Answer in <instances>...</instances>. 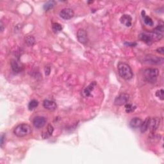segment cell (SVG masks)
Instances as JSON below:
<instances>
[{"instance_id":"cell-1","label":"cell","mask_w":164,"mask_h":164,"mask_svg":"<svg viewBox=\"0 0 164 164\" xmlns=\"http://www.w3.org/2000/svg\"><path fill=\"white\" fill-rule=\"evenodd\" d=\"M117 69L119 75L123 79L129 80L133 77V71L128 64L124 62H119Z\"/></svg>"},{"instance_id":"cell-2","label":"cell","mask_w":164,"mask_h":164,"mask_svg":"<svg viewBox=\"0 0 164 164\" xmlns=\"http://www.w3.org/2000/svg\"><path fill=\"white\" fill-rule=\"evenodd\" d=\"M159 76V71L156 68H148L144 71V79L149 83H155Z\"/></svg>"},{"instance_id":"cell-3","label":"cell","mask_w":164,"mask_h":164,"mask_svg":"<svg viewBox=\"0 0 164 164\" xmlns=\"http://www.w3.org/2000/svg\"><path fill=\"white\" fill-rule=\"evenodd\" d=\"M32 128L28 124H20L17 126L13 129V133L18 137H24L30 134Z\"/></svg>"},{"instance_id":"cell-4","label":"cell","mask_w":164,"mask_h":164,"mask_svg":"<svg viewBox=\"0 0 164 164\" xmlns=\"http://www.w3.org/2000/svg\"><path fill=\"white\" fill-rule=\"evenodd\" d=\"M129 101V95L126 93H122L115 98L114 104L116 106H122L128 103Z\"/></svg>"},{"instance_id":"cell-5","label":"cell","mask_w":164,"mask_h":164,"mask_svg":"<svg viewBox=\"0 0 164 164\" xmlns=\"http://www.w3.org/2000/svg\"><path fill=\"white\" fill-rule=\"evenodd\" d=\"M74 16V12L73 10L69 8H64L60 12V16L62 18L66 20H69L73 18Z\"/></svg>"},{"instance_id":"cell-6","label":"cell","mask_w":164,"mask_h":164,"mask_svg":"<svg viewBox=\"0 0 164 164\" xmlns=\"http://www.w3.org/2000/svg\"><path fill=\"white\" fill-rule=\"evenodd\" d=\"M145 61L146 62L152 64H162L163 62V58L158 57L155 55L149 54V55L146 57Z\"/></svg>"},{"instance_id":"cell-7","label":"cell","mask_w":164,"mask_h":164,"mask_svg":"<svg viewBox=\"0 0 164 164\" xmlns=\"http://www.w3.org/2000/svg\"><path fill=\"white\" fill-rule=\"evenodd\" d=\"M160 124V119L158 117L149 118L148 129L151 132H155L158 129Z\"/></svg>"},{"instance_id":"cell-8","label":"cell","mask_w":164,"mask_h":164,"mask_svg":"<svg viewBox=\"0 0 164 164\" xmlns=\"http://www.w3.org/2000/svg\"><path fill=\"white\" fill-rule=\"evenodd\" d=\"M46 119L44 117L42 116H37L33 119V126H35L36 128H43L44 125L46 124Z\"/></svg>"},{"instance_id":"cell-9","label":"cell","mask_w":164,"mask_h":164,"mask_svg":"<svg viewBox=\"0 0 164 164\" xmlns=\"http://www.w3.org/2000/svg\"><path fill=\"white\" fill-rule=\"evenodd\" d=\"M77 39L81 44H86L88 40L87 33L84 29H79L77 32Z\"/></svg>"},{"instance_id":"cell-10","label":"cell","mask_w":164,"mask_h":164,"mask_svg":"<svg viewBox=\"0 0 164 164\" xmlns=\"http://www.w3.org/2000/svg\"><path fill=\"white\" fill-rule=\"evenodd\" d=\"M139 38L141 40H142L143 42L148 44V45H151L153 42V40L150 33H142L139 35Z\"/></svg>"},{"instance_id":"cell-11","label":"cell","mask_w":164,"mask_h":164,"mask_svg":"<svg viewBox=\"0 0 164 164\" xmlns=\"http://www.w3.org/2000/svg\"><path fill=\"white\" fill-rule=\"evenodd\" d=\"M43 106L44 108L47 109V110H51V111L56 110L57 108V105L55 103V102L49 100H46L44 101Z\"/></svg>"},{"instance_id":"cell-12","label":"cell","mask_w":164,"mask_h":164,"mask_svg":"<svg viewBox=\"0 0 164 164\" xmlns=\"http://www.w3.org/2000/svg\"><path fill=\"white\" fill-rule=\"evenodd\" d=\"M120 21L122 25H125L126 27H130L132 25V18L128 14H124L121 16Z\"/></svg>"},{"instance_id":"cell-13","label":"cell","mask_w":164,"mask_h":164,"mask_svg":"<svg viewBox=\"0 0 164 164\" xmlns=\"http://www.w3.org/2000/svg\"><path fill=\"white\" fill-rule=\"evenodd\" d=\"M95 85H96V83H95V81L92 82L89 85H88V86L85 88L83 91V96L85 98L90 96V95H91L92 92L93 91V90L94 89Z\"/></svg>"},{"instance_id":"cell-14","label":"cell","mask_w":164,"mask_h":164,"mask_svg":"<svg viewBox=\"0 0 164 164\" xmlns=\"http://www.w3.org/2000/svg\"><path fill=\"white\" fill-rule=\"evenodd\" d=\"M10 65L12 71L15 73H19L22 71V66H20L18 61H16L14 59H12L10 60Z\"/></svg>"},{"instance_id":"cell-15","label":"cell","mask_w":164,"mask_h":164,"mask_svg":"<svg viewBox=\"0 0 164 164\" xmlns=\"http://www.w3.org/2000/svg\"><path fill=\"white\" fill-rule=\"evenodd\" d=\"M142 122V121L141 119L139 117H135L132 119L130 122H129V126H130V127L133 129H136L141 127Z\"/></svg>"},{"instance_id":"cell-16","label":"cell","mask_w":164,"mask_h":164,"mask_svg":"<svg viewBox=\"0 0 164 164\" xmlns=\"http://www.w3.org/2000/svg\"><path fill=\"white\" fill-rule=\"evenodd\" d=\"M142 18L144 19V23L146 25L149 26H153L154 23L152 19L150 18V17L146 15V12L144 10H142Z\"/></svg>"},{"instance_id":"cell-17","label":"cell","mask_w":164,"mask_h":164,"mask_svg":"<svg viewBox=\"0 0 164 164\" xmlns=\"http://www.w3.org/2000/svg\"><path fill=\"white\" fill-rule=\"evenodd\" d=\"M149 118L148 117L146 119V120L142 122V124L141 126V131L142 133H144L148 129V126H149Z\"/></svg>"},{"instance_id":"cell-18","label":"cell","mask_w":164,"mask_h":164,"mask_svg":"<svg viewBox=\"0 0 164 164\" xmlns=\"http://www.w3.org/2000/svg\"><path fill=\"white\" fill-rule=\"evenodd\" d=\"M53 131H54V128L53 127V126L51 124H48V126H47V133H44V134L42 135L43 138L44 139L48 138L49 136H50L51 135H52Z\"/></svg>"},{"instance_id":"cell-19","label":"cell","mask_w":164,"mask_h":164,"mask_svg":"<svg viewBox=\"0 0 164 164\" xmlns=\"http://www.w3.org/2000/svg\"><path fill=\"white\" fill-rule=\"evenodd\" d=\"M25 42L28 46H33L35 43V39L32 35H28L26 37Z\"/></svg>"},{"instance_id":"cell-20","label":"cell","mask_w":164,"mask_h":164,"mask_svg":"<svg viewBox=\"0 0 164 164\" xmlns=\"http://www.w3.org/2000/svg\"><path fill=\"white\" fill-rule=\"evenodd\" d=\"M62 30V27L60 24L58 23H54L52 25V30L54 33H57L60 32Z\"/></svg>"},{"instance_id":"cell-21","label":"cell","mask_w":164,"mask_h":164,"mask_svg":"<svg viewBox=\"0 0 164 164\" xmlns=\"http://www.w3.org/2000/svg\"><path fill=\"white\" fill-rule=\"evenodd\" d=\"M39 105V102L36 100H31L28 104V109L30 110H33L38 107Z\"/></svg>"},{"instance_id":"cell-22","label":"cell","mask_w":164,"mask_h":164,"mask_svg":"<svg viewBox=\"0 0 164 164\" xmlns=\"http://www.w3.org/2000/svg\"><path fill=\"white\" fill-rule=\"evenodd\" d=\"M54 5H55V1H49L44 5L43 8H44V10H46V11H47V10L53 8V6H54Z\"/></svg>"},{"instance_id":"cell-23","label":"cell","mask_w":164,"mask_h":164,"mask_svg":"<svg viewBox=\"0 0 164 164\" xmlns=\"http://www.w3.org/2000/svg\"><path fill=\"white\" fill-rule=\"evenodd\" d=\"M153 32L158 33V34H159V35H163L164 29H163V24L157 26L156 28L153 30Z\"/></svg>"},{"instance_id":"cell-24","label":"cell","mask_w":164,"mask_h":164,"mask_svg":"<svg viewBox=\"0 0 164 164\" xmlns=\"http://www.w3.org/2000/svg\"><path fill=\"white\" fill-rule=\"evenodd\" d=\"M125 107H126V112L127 113H131L132 112L134 111L136 108V107L135 106H133L131 104H126L125 105Z\"/></svg>"},{"instance_id":"cell-25","label":"cell","mask_w":164,"mask_h":164,"mask_svg":"<svg viewBox=\"0 0 164 164\" xmlns=\"http://www.w3.org/2000/svg\"><path fill=\"white\" fill-rule=\"evenodd\" d=\"M163 94H164V91L163 89H160L159 90H157L156 92V95L158 98H159L161 100H163Z\"/></svg>"},{"instance_id":"cell-26","label":"cell","mask_w":164,"mask_h":164,"mask_svg":"<svg viewBox=\"0 0 164 164\" xmlns=\"http://www.w3.org/2000/svg\"><path fill=\"white\" fill-rule=\"evenodd\" d=\"M156 51L158 53H160V54H163L164 53V49H163V47H159V48H158L156 49Z\"/></svg>"},{"instance_id":"cell-27","label":"cell","mask_w":164,"mask_h":164,"mask_svg":"<svg viewBox=\"0 0 164 164\" xmlns=\"http://www.w3.org/2000/svg\"><path fill=\"white\" fill-rule=\"evenodd\" d=\"M5 139V135L4 134H3L1 136V146L2 147L3 145L4 144V141Z\"/></svg>"},{"instance_id":"cell-28","label":"cell","mask_w":164,"mask_h":164,"mask_svg":"<svg viewBox=\"0 0 164 164\" xmlns=\"http://www.w3.org/2000/svg\"><path fill=\"white\" fill-rule=\"evenodd\" d=\"M49 73H50V67H46V69H45V74H46V75H49Z\"/></svg>"},{"instance_id":"cell-29","label":"cell","mask_w":164,"mask_h":164,"mask_svg":"<svg viewBox=\"0 0 164 164\" xmlns=\"http://www.w3.org/2000/svg\"><path fill=\"white\" fill-rule=\"evenodd\" d=\"M125 44H127L128 46H134L136 45V43H129V42H125Z\"/></svg>"},{"instance_id":"cell-30","label":"cell","mask_w":164,"mask_h":164,"mask_svg":"<svg viewBox=\"0 0 164 164\" xmlns=\"http://www.w3.org/2000/svg\"><path fill=\"white\" fill-rule=\"evenodd\" d=\"M3 23L2 21H1V32H3V30H4V26H3Z\"/></svg>"}]
</instances>
